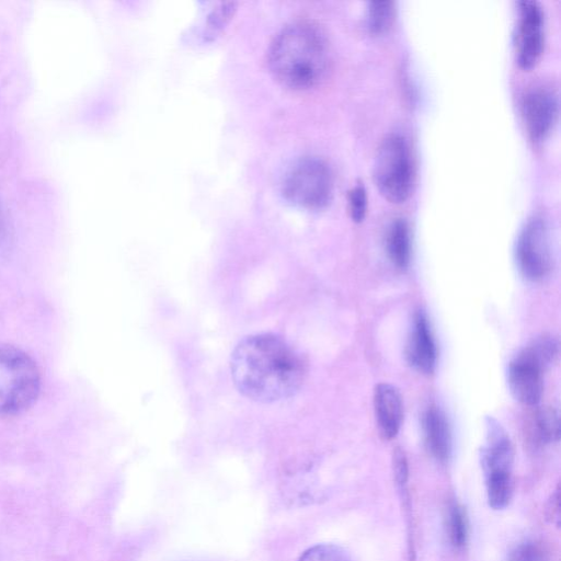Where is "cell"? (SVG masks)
Listing matches in <instances>:
<instances>
[{
    "instance_id": "6da1fadb",
    "label": "cell",
    "mask_w": 561,
    "mask_h": 561,
    "mask_svg": "<svg viewBox=\"0 0 561 561\" xmlns=\"http://www.w3.org/2000/svg\"><path fill=\"white\" fill-rule=\"evenodd\" d=\"M230 371L245 398L272 403L293 397L301 388L307 365L302 355L274 333L244 336L234 346Z\"/></svg>"
},
{
    "instance_id": "7a4b0ae2",
    "label": "cell",
    "mask_w": 561,
    "mask_h": 561,
    "mask_svg": "<svg viewBox=\"0 0 561 561\" xmlns=\"http://www.w3.org/2000/svg\"><path fill=\"white\" fill-rule=\"evenodd\" d=\"M330 46L322 28L309 20L285 25L271 42L267 60L275 78L294 89L320 82L330 66Z\"/></svg>"
},
{
    "instance_id": "3957f363",
    "label": "cell",
    "mask_w": 561,
    "mask_h": 561,
    "mask_svg": "<svg viewBox=\"0 0 561 561\" xmlns=\"http://www.w3.org/2000/svg\"><path fill=\"white\" fill-rule=\"evenodd\" d=\"M41 389L39 370L20 348L0 345V415L30 408Z\"/></svg>"
},
{
    "instance_id": "277c9868",
    "label": "cell",
    "mask_w": 561,
    "mask_h": 561,
    "mask_svg": "<svg viewBox=\"0 0 561 561\" xmlns=\"http://www.w3.org/2000/svg\"><path fill=\"white\" fill-rule=\"evenodd\" d=\"M486 442L481 460L485 474L486 497L493 510L505 508L513 496L514 449L510 437L493 419L486 420Z\"/></svg>"
},
{
    "instance_id": "5b68a950",
    "label": "cell",
    "mask_w": 561,
    "mask_h": 561,
    "mask_svg": "<svg viewBox=\"0 0 561 561\" xmlns=\"http://www.w3.org/2000/svg\"><path fill=\"white\" fill-rule=\"evenodd\" d=\"M373 176L380 193L391 202L400 203L411 193L414 165L410 146L400 134L388 135L377 148Z\"/></svg>"
},
{
    "instance_id": "8992f818",
    "label": "cell",
    "mask_w": 561,
    "mask_h": 561,
    "mask_svg": "<svg viewBox=\"0 0 561 561\" xmlns=\"http://www.w3.org/2000/svg\"><path fill=\"white\" fill-rule=\"evenodd\" d=\"M333 176L329 164L318 157H304L286 172L282 192L286 199L308 209L324 207L331 199Z\"/></svg>"
},
{
    "instance_id": "52a82bcc",
    "label": "cell",
    "mask_w": 561,
    "mask_h": 561,
    "mask_svg": "<svg viewBox=\"0 0 561 561\" xmlns=\"http://www.w3.org/2000/svg\"><path fill=\"white\" fill-rule=\"evenodd\" d=\"M520 273L531 282L542 280L552 268L551 236L547 221L530 218L522 228L515 248Z\"/></svg>"
},
{
    "instance_id": "ba28073f",
    "label": "cell",
    "mask_w": 561,
    "mask_h": 561,
    "mask_svg": "<svg viewBox=\"0 0 561 561\" xmlns=\"http://www.w3.org/2000/svg\"><path fill=\"white\" fill-rule=\"evenodd\" d=\"M558 95L547 84L528 88L522 96V116L529 136L540 140L551 130L558 116Z\"/></svg>"
},
{
    "instance_id": "9c48e42d",
    "label": "cell",
    "mask_w": 561,
    "mask_h": 561,
    "mask_svg": "<svg viewBox=\"0 0 561 561\" xmlns=\"http://www.w3.org/2000/svg\"><path fill=\"white\" fill-rule=\"evenodd\" d=\"M515 37L518 64L525 68L533 66L540 57L543 47V15L538 2L519 1Z\"/></svg>"
},
{
    "instance_id": "30bf717a",
    "label": "cell",
    "mask_w": 561,
    "mask_h": 561,
    "mask_svg": "<svg viewBox=\"0 0 561 561\" xmlns=\"http://www.w3.org/2000/svg\"><path fill=\"white\" fill-rule=\"evenodd\" d=\"M545 368L525 350L510 363L507 370L508 388L513 397L527 405L539 402L542 394Z\"/></svg>"
},
{
    "instance_id": "8fae6325",
    "label": "cell",
    "mask_w": 561,
    "mask_h": 561,
    "mask_svg": "<svg viewBox=\"0 0 561 561\" xmlns=\"http://www.w3.org/2000/svg\"><path fill=\"white\" fill-rule=\"evenodd\" d=\"M409 364L422 374H432L436 365V346L427 319L417 312L407 344Z\"/></svg>"
},
{
    "instance_id": "7c38bea8",
    "label": "cell",
    "mask_w": 561,
    "mask_h": 561,
    "mask_svg": "<svg viewBox=\"0 0 561 561\" xmlns=\"http://www.w3.org/2000/svg\"><path fill=\"white\" fill-rule=\"evenodd\" d=\"M374 410L380 435L393 438L401 426L403 405L399 390L387 382L378 383L374 391Z\"/></svg>"
},
{
    "instance_id": "4fadbf2b",
    "label": "cell",
    "mask_w": 561,
    "mask_h": 561,
    "mask_svg": "<svg viewBox=\"0 0 561 561\" xmlns=\"http://www.w3.org/2000/svg\"><path fill=\"white\" fill-rule=\"evenodd\" d=\"M423 433L427 450L439 462H446L451 453V433L444 412L431 405L423 415Z\"/></svg>"
},
{
    "instance_id": "5bb4252c",
    "label": "cell",
    "mask_w": 561,
    "mask_h": 561,
    "mask_svg": "<svg viewBox=\"0 0 561 561\" xmlns=\"http://www.w3.org/2000/svg\"><path fill=\"white\" fill-rule=\"evenodd\" d=\"M387 253L393 265L405 268L411 257V233L405 219L397 218L391 222L386 237Z\"/></svg>"
},
{
    "instance_id": "9a60e30c",
    "label": "cell",
    "mask_w": 561,
    "mask_h": 561,
    "mask_svg": "<svg viewBox=\"0 0 561 561\" xmlns=\"http://www.w3.org/2000/svg\"><path fill=\"white\" fill-rule=\"evenodd\" d=\"M446 528L450 545L455 549L463 548L468 540L469 524L466 511L456 501L447 506Z\"/></svg>"
},
{
    "instance_id": "2e32d148",
    "label": "cell",
    "mask_w": 561,
    "mask_h": 561,
    "mask_svg": "<svg viewBox=\"0 0 561 561\" xmlns=\"http://www.w3.org/2000/svg\"><path fill=\"white\" fill-rule=\"evenodd\" d=\"M394 15V3L389 0L370 1L366 9V26L373 33H381L390 27Z\"/></svg>"
},
{
    "instance_id": "e0dca14e",
    "label": "cell",
    "mask_w": 561,
    "mask_h": 561,
    "mask_svg": "<svg viewBox=\"0 0 561 561\" xmlns=\"http://www.w3.org/2000/svg\"><path fill=\"white\" fill-rule=\"evenodd\" d=\"M537 436L541 442L553 443L560 437V419L556 409L547 407L538 411L536 416Z\"/></svg>"
},
{
    "instance_id": "ac0fdd59",
    "label": "cell",
    "mask_w": 561,
    "mask_h": 561,
    "mask_svg": "<svg viewBox=\"0 0 561 561\" xmlns=\"http://www.w3.org/2000/svg\"><path fill=\"white\" fill-rule=\"evenodd\" d=\"M527 352L547 369L558 357L559 343L552 335H541L525 347Z\"/></svg>"
},
{
    "instance_id": "d6986e66",
    "label": "cell",
    "mask_w": 561,
    "mask_h": 561,
    "mask_svg": "<svg viewBox=\"0 0 561 561\" xmlns=\"http://www.w3.org/2000/svg\"><path fill=\"white\" fill-rule=\"evenodd\" d=\"M297 561H353L341 547L331 543H320L310 547Z\"/></svg>"
},
{
    "instance_id": "ffe728a7",
    "label": "cell",
    "mask_w": 561,
    "mask_h": 561,
    "mask_svg": "<svg viewBox=\"0 0 561 561\" xmlns=\"http://www.w3.org/2000/svg\"><path fill=\"white\" fill-rule=\"evenodd\" d=\"M506 561H550V558L541 543L527 540L517 545Z\"/></svg>"
},
{
    "instance_id": "44dd1931",
    "label": "cell",
    "mask_w": 561,
    "mask_h": 561,
    "mask_svg": "<svg viewBox=\"0 0 561 561\" xmlns=\"http://www.w3.org/2000/svg\"><path fill=\"white\" fill-rule=\"evenodd\" d=\"M348 210L355 221H360L365 217L367 207V196L362 183L355 184L348 192Z\"/></svg>"
}]
</instances>
